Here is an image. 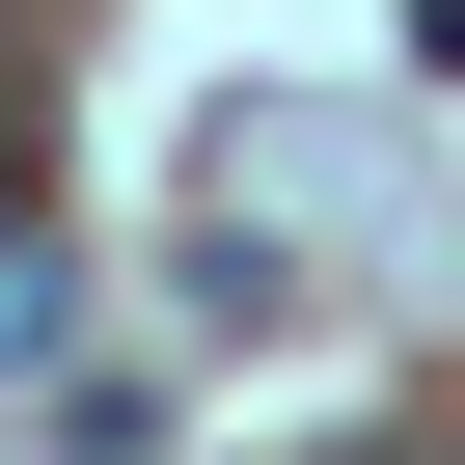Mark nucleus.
<instances>
[{"label": "nucleus", "mask_w": 465, "mask_h": 465, "mask_svg": "<svg viewBox=\"0 0 465 465\" xmlns=\"http://www.w3.org/2000/svg\"><path fill=\"white\" fill-rule=\"evenodd\" d=\"M28 356H55V247L0 219V383H28Z\"/></svg>", "instance_id": "f257e3e1"}]
</instances>
